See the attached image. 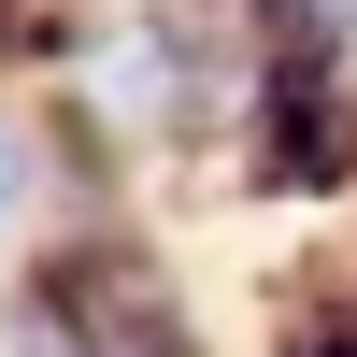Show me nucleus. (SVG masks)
I'll return each instance as SVG.
<instances>
[{"label":"nucleus","instance_id":"1","mask_svg":"<svg viewBox=\"0 0 357 357\" xmlns=\"http://www.w3.org/2000/svg\"><path fill=\"white\" fill-rule=\"evenodd\" d=\"M43 357H186L143 272H57L43 286Z\"/></svg>","mask_w":357,"mask_h":357}]
</instances>
